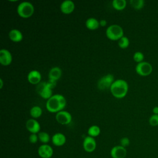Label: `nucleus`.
Masks as SVG:
<instances>
[{"label": "nucleus", "instance_id": "nucleus-27", "mask_svg": "<svg viewBox=\"0 0 158 158\" xmlns=\"http://www.w3.org/2000/svg\"><path fill=\"white\" fill-rule=\"evenodd\" d=\"M149 123L152 127L158 125V115L153 114L149 118Z\"/></svg>", "mask_w": 158, "mask_h": 158}, {"label": "nucleus", "instance_id": "nucleus-1", "mask_svg": "<svg viewBox=\"0 0 158 158\" xmlns=\"http://www.w3.org/2000/svg\"><path fill=\"white\" fill-rule=\"evenodd\" d=\"M66 99L65 97L59 94L52 95L49 99H48L46 107L48 111L51 112H58L62 110L65 107Z\"/></svg>", "mask_w": 158, "mask_h": 158}, {"label": "nucleus", "instance_id": "nucleus-11", "mask_svg": "<svg viewBox=\"0 0 158 158\" xmlns=\"http://www.w3.org/2000/svg\"><path fill=\"white\" fill-rule=\"evenodd\" d=\"M127 153L126 148L120 145L114 146L110 152V156L112 158H125Z\"/></svg>", "mask_w": 158, "mask_h": 158}, {"label": "nucleus", "instance_id": "nucleus-28", "mask_svg": "<svg viewBox=\"0 0 158 158\" xmlns=\"http://www.w3.org/2000/svg\"><path fill=\"white\" fill-rule=\"evenodd\" d=\"M120 146L124 147L126 148V147L130 145V141L129 139L127 137H123L120 139Z\"/></svg>", "mask_w": 158, "mask_h": 158}, {"label": "nucleus", "instance_id": "nucleus-32", "mask_svg": "<svg viewBox=\"0 0 158 158\" xmlns=\"http://www.w3.org/2000/svg\"><path fill=\"white\" fill-rule=\"evenodd\" d=\"M152 112L154 113V114L158 115V106H155L153 107Z\"/></svg>", "mask_w": 158, "mask_h": 158}, {"label": "nucleus", "instance_id": "nucleus-19", "mask_svg": "<svg viewBox=\"0 0 158 158\" xmlns=\"http://www.w3.org/2000/svg\"><path fill=\"white\" fill-rule=\"evenodd\" d=\"M86 27L88 29L91 30H94L99 28V22L94 17H90L88 18L85 22Z\"/></svg>", "mask_w": 158, "mask_h": 158}, {"label": "nucleus", "instance_id": "nucleus-5", "mask_svg": "<svg viewBox=\"0 0 158 158\" xmlns=\"http://www.w3.org/2000/svg\"><path fill=\"white\" fill-rule=\"evenodd\" d=\"M114 81V77L113 75L109 73L102 77L98 80L97 86L100 90H107L109 88H110V86Z\"/></svg>", "mask_w": 158, "mask_h": 158}, {"label": "nucleus", "instance_id": "nucleus-31", "mask_svg": "<svg viewBox=\"0 0 158 158\" xmlns=\"http://www.w3.org/2000/svg\"><path fill=\"white\" fill-rule=\"evenodd\" d=\"M99 25L102 27H104L107 25V21L104 19H102L99 21Z\"/></svg>", "mask_w": 158, "mask_h": 158}, {"label": "nucleus", "instance_id": "nucleus-16", "mask_svg": "<svg viewBox=\"0 0 158 158\" xmlns=\"http://www.w3.org/2000/svg\"><path fill=\"white\" fill-rule=\"evenodd\" d=\"M52 144L57 147L63 146L66 142V137L62 133H56L51 138Z\"/></svg>", "mask_w": 158, "mask_h": 158}, {"label": "nucleus", "instance_id": "nucleus-26", "mask_svg": "<svg viewBox=\"0 0 158 158\" xmlns=\"http://www.w3.org/2000/svg\"><path fill=\"white\" fill-rule=\"evenodd\" d=\"M144 58V56L143 53L140 51H136L133 54V59L135 62L138 63L143 62Z\"/></svg>", "mask_w": 158, "mask_h": 158}, {"label": "nucleus", "instance_id": "nucleus-9", "mask_svg": "<svg viewBox=\"0 0 158 158\" xmlns=\"http://www.w3.org/2000/svg\"><path fill=\"white\" fill-rule=\"evenodd\" d=\"M53 153L52 148L48 144H43L38 149V154L41 158H52Z\"/></svg>", "mask_w": 158, "mask_h": 158}, {"label": "nucleus", "instance_id": "nucleus-12", "mask_svg": "<svg viewBox=\"0 0 158 158\" xmlns=\"http://www.w3.org/2000/svg\"><path fill=\"white\" fill-rule=\"evenodd\" d=\"M12 60V56L9 51L6 49L0 50V63L4 66L10 64Z\"/></svg>", "mask_w": 158, "mask_h": 158}, {"label": "nucleus", "instance_id": "nucleus-18", "mask_svg": "<svg viewBox=\"0 0 158 158\" xmlns=\"http://www.w3.org/2000/svg\"><path fill=\"white\" fill-rule=\"evenodd\" d=\"M9 37L10 40L14 42H19L22 40L23 35L20 30L12 29L9 33Z\"/></svg>", "mask_w": 158, "mask_h": 158}, {"label": "nucleus", "instance_id": "nucleus-10", "mask_svg": "<svg viewBox=\"0 0 158 158\" xmlns=\"http://www.w3.org/2000/svg\"><path fill=\"white\" fill-rule=\"evenodd\" d=\"M83 149L89 153L93 152L96 148V142L93 137L88 136L84 138L83 141Z\"/></svg>", "mask_w": 158, "mask_h": 158}, {"label": "nucleus", "instance_id": "nucleus-30", "mask_svg": "<svg viewBox=\"0 0 158 158\" xmlns=\"http://www.w3.org/2000/svg\"><path fill=\"white\" fill-rule=\"evenodd\" d=\"M46 84L47 85L51 88V89H53L54 88L56 87V84H57V81L51 80V79H49L48 81H46Z\"/></svg>", "mask_w": 158, "mask_h": 158}, {"label": "nucleus", "instance_id": "nucleus-13", "mask_svg": "<svg viewBox=\"0 0 158 158\" xmlns=\"http://www.w3.org/2000/svg\"><path fill=\"white\" fill-rule=\"evenodd\" d=\"M26 128L31 133H38L40 130V125L39 122L34 118L28 119L26 122Z\"/></svg>", "mask_w": 158, "mask_h": 158}, {"label": "nucleus", "instance_id": "nucleus-8", "mask_svg": "<svg viewBox=\"0 0 158 158\" xmlns=\"http://www.w3.org/2000/svg\"><path fill=\"white\" fill-rule=\"evenodd\" d=\"M71 114L65 110H61L58 112L56 115V119L57 122L61 125H68L72 121Z\"/></svg>", "mask_w": 158, "mask_h": 158}, {"label": "nucleus", "instance_id": "nucleus-29", "mask_svg": "<svg viewBox=\"0 0 158 158\" xmlns=\"http://www.w3.org/2000/svg\"><path fill=\"white\" fill-rule=\"evenodd\" d=\"M38 139V136L35 133H31L29 136V141L32 144L36 143Z\"/></svg>", "mask_w": 158, "mask_h": 158}, {"label": "nucleus", "instance_id": "nucleus-14", "mask_svg": "<svg viewBox=\"0 0 158 158\" xmlns=\"http://www.w3.org/2000/svg\"><path fill=\"white\" fill-rule=\"evenodd\" d=\"M60 9L64 14H68L74 10L75 4L71 0H65L61 3L60 6Z\"/></svg>", "mask_w": 158, "mask_h": 158}, {"label": "nucleus", "instance_id": "nucleus-17", "mask_svg": "<svg viewBox=\"0 0 158 158\" xmlns=\"http://www.w3.org/2000/svg\"><path fill=\"white\" fill-rule=\"evenodd\" d=\"M61 75H62V70L60 68L58 67H54L50 69L48 74V77H49V79L57 81L60 78Z\"/></svg>", "mask_w": 158, "mask_h": 158}, {"label": "nucleus", "instance_id": "nucleus-22", "mask_svg": "<svg viewBox=\"0 0 158 158\" xmlns=\"http://www.w3.org/2000/svg\"><path fill=\"white\" fill-rule=\"evenodd\" d=\"M30 114L31 116L35 118L40 117L42 114V109L40 107L38 106H33L31 108L30 110Z\"/></svg>", "mask_w": 158, "mask_h": 158}, {"label": "nucleus", "instance_id": "nucleus-7", "mask_svg": "<svg viewBox=\"0 0 158 158\" xmlns=\"http://www.w3.org/2000/svg\"><path fill=\"white\" fill-rule=\"evenodd\" d=\"M36 91L39 95L43 99H49L52 96V89L46 84V81L40 82L36 86Z\"/></svg>", "mask_w": 158, "mask_h": 158}, {"label": "nucleus", "instance_id": "nucleus-23", "mask_svg": "<svg viewBox=\"0 0 158 158\" xmlns=\"http://www.w3.org/2000/svg\"><path fill=\"white\" fill-rule=\"evenodd\" d=\"M39 140L43 144H47L50 141V136L45 131L39 132L38 134Z\"/></svg>", "mask_w": 158, "mask_h": 158}, {"label": "nucleus", "instance_id": "nucleus-15", "mask_svg": "<svg viewBox=\"0 0 158 158\" xmlns=\"http://www.w3.org/2000/svg\"><path fill=\"white\" fill-rule=\"evenodd\" d=\"M28 81L33 85L38 84L40 83L41 79V75L39 71L33 70L30 71L27 75Z\"/></svg>", "mask_w": 158, "mask_h": 158}, {"label": "nucleus", "instance_id": "nucleus-33", "mask_svg": "<svg viewBox=\"0 0 158 158\" xmlns=\"http://www.w3.org/2000/svg\"><path fill=\"white\" fill-rule=\"evenodd\" d=\"M0 82H1V84H0V88H2V86H3V81H2V78L0 79Z\"/></svg>", "mask_w": 158, "mask_h": 158}, {"label": "nucleus", "instance_id": "nucleus-6", "mask_svg": "<svg viewBox=\"0 0 158 158\" xmlns=\"http://www.w3.org/2000/svg\"><path fill=\"white\" fill-rule=\"evenodd\" d=\"M136 72L141 76H148L149 75L152 71V65L146 61H143L138 63L135 67Z\"/></svg>", "mask_w": 158, "mask_h": 158}, {"label": "nucleus", "instance_id": "nucleus-2", "mask_svg": "<svg viewBox=\"0 0 158 158\" xmlns=\"http://www.w3.org/2000/svg\"><path fill=\"white\" fill-rule=\"evenodd\" d=\"M110 90L112 94L116 98H123L127 94L128 85L125 80L123 79H118L113 82Z\"/></svg>", "mask_w": 158, "mask_h": 158}, {"label": "nucleus", "instance_id": "nucleus-4", "mask_svg": "<svg viewBox=\"0 0 158 158\" xmlns=\"http://www.w3.org/2000/svg\"><path fill=\"white\" fill-rule=\"evenodd\" d=\"M18 14L23 18L31 17L34 12L33 5L28 1H23L20 2L17 8Z\"/></svg>", "mask_w": 158, "mask_h": 158}, {"label": "nucleus", "instance_id": "nucleus-3", "mask_svg": "<svg viewBox=\"0 0 158 158\" xmlns=\"http://www.w3.org/2000/svg\"><path fill=\"white\" fill-rule=\"evenodd\" d=\"M106 34L107 37L110 40H119L123 36V30L118 25H110L107 28Z\"/></svg>", "mask_w": 158, "mask_h": 158}, {"label": "nucleus", "instance_id": "nucleus-24", "mask_svg": "<svg viewBox=\"0 0 158 158\" xmlns=\"http://www.w3.org/2000/svg\"><path fill=\"white\" fill-rule=\"evenodd\" d=\"M130 4L134 9L136 10H139L144 7V0H130Z\"/></svg>", "mask_w": 158, "mask_h": 158}, {"label": "nucleus", "instance_id": "nucleus-20", "mask_svg": "<svg viewBox=\"0 0 158 158\" xmlns=\"http://www.w3.org/2000/svg\"><path fill=\"white\" fill-rule=\"evenodd\" d=\"M112 4L116 10H122L126 7L127 1L125 0H114L112 2Z\"/></svg>", "mask_w": 158, "mask_h": 158}, {"label": "nucleus", "instance_id": "nucleus-25", "mask_svg": "<svg viewBox=\"0 0 158 158\" xmlns=\"http://www.w3.org/2000/svg\"><path fill=\"white\" fill-rule=\"evenodd\" d=\"M129 44H130L129 39L127 36H122L118 40V44L119 47L122 49L127 48L129 46Z\"/></svg>", "mask_w": 158, "mask_h": 158}, {"label": "nucleus", "instance_id": "nucleus-21", "mask_svg": "<svg viewBox=\"0 0 158 158\" xmlns=\"http://www.w3.org/2000/svg\"><path fill=\"white\" fill-rule=\"evenodd\" d=\"M100 128L98 125H92L88 130V136L93 138L98 136L100 134Z\"/></svg>", "mask_w": 158, "mask_h": 158}]
</instances>
